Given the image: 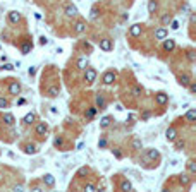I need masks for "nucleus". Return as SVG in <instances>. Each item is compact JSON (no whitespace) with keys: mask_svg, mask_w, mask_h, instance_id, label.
Segmentation results:
<instances>
[{"mask_svg":"<svg viewBox=\"0 0 196 192\" xmlns=\"http://www.w3.org/2000/svg\"><path fill=\"white\" fill-rule=\"evenodd\" d=\"M84 81L90 84L95 83L96 81V70L91 69V67H86V69H84Z\"/></svg>","mask_w":196,"mask_h":192,"instance_id":"obj_1","label":"nucleus"},{"mask_svg":"<svg viewBox=\"0 0 196 192\" xmlns=\"http://www.w3.org/2000/svg\"><path fill=\"white\" fill-rule=\"evenodd\" d=\"M100 50H103V52H110L113 48V43H112V39L110 38H103V39H100Z\"/></svg>","mask_w":196,"mask_h":192,"instance_id":"obj_2","label":"nucleus"},{"mask_svg":"<svg viewBox=\"0 0 196 192\" xmlns=\"http://www.w3.org/2000/svg\"><path fill=\"white\" fill-rule=\"evenodd\" d=\"M141 33H143V26L141 24H133L129 29V35L133 36V38H138V36H141Z\"/></svg>","mask_w":196,"mask_h":192,"instance_id":"obj_3","label":"nucleus"},{"mask_svg":"<svg viewBox=\"0 0 196 192\" xmlns=\"http://www.w3.org/2000/svg\"><path fill=\"white\" fill-rule=\"evenodd\" d=\"M115 77H117V76H115V72H105L103 77H102V81H103V84H107V86H109V84H113Z\"/></svg>","mask_w":196,"mask_h":192,"instance_id":"obj_4","label":"nucleus"},{"mask_svg":"<svg viewBox=\"0 0 196 192\" xmlns=\"http://www.w3.org/2000/svg\"><path fill=\"white\" fill-rule=\"evenodd\" d=\"M155 101H157L158 105H167V103H169V94H165V93H157V94H155Z\"/></svg>","mask_w":196,"mask_h":192,"instance_id":"obj_5","label":"nucleus"},{"mask_svg":"<svg viewBox=\"0 0 196 192\" xmlns=\"http://www.w3.org/2000/svg\"><path fill=\"white\" fill-rule=\"evenodd\" d=\"M65 16H67V17H76V16H78V7L72 4L65 5Z\"/></svg>","mask_w":196,"mask_h":192,"instance_id":"obj_6","label":"nucleus"},{"mask_svg":"<svg viewBox=\"0 0 196 192\" xmlns=\"http://www.w3.org/2000/svg\"><path fill=\"white\" fill-rule=\"evenodd\" d=\"M167 35H169L167 28H165V26H162V28H158V29L155 31V39H165V38H167Z\"/></svg>","mask_w":196,"mask_h":192,"instance_id":"obj_7","label":"nucleus"},{"mask_svg":"<svg viewBox=\"0 0 196 192\" xmlns=\"http://www.w3.org/2000/svg\"><path fill=\"white\" fill-rule=\"evenodd\" d=\"M165 137H167V141H169V142H174V141L177 139V131H175L174 127H170V129H167V132H165Z\"/></svg>","mask_w":196,"mask_h":192,"instance_id":"obj_8","label":"nucleus"},{"mask_svg":"<svg viewBox=\"0 0 196 192\" xmlns=\"http://www.w3.org/2000/svg\"><path fill=\"white\" fill-rule=\"evenodd\" d=\"M35 132H36V135H45V134L48 132V125H47L45 122H40L38 125H36Z\"/></svg>","mask_w":196,"mask_h":192,"instance_id":"obj_9","label":"nucleus"},{"mask_svg":"<svg viewBox=\"0 0 196 192\" xmlns=\"http://www.w3.org/2000/svg\"><path fill=\"white\" fill-rule=\"evenodd\" d=\"M19 21H21V14H19L17 10H10L9 12V22L10 24H17Z\"/></svg>","mask_w":196,"mask_h":192,"instance_id":"obj_10","label":"nucleus"},{"mask_svg":"<svg viewBox=\"0 0 196 192\" xmlns=\"http://www.w3.org/2000/svg\"><path fill=\"white\" fill-rule=\"evenodd\" d=\"M84 31H86V24H84L83 21H78L74 24V33L76 35H83Z\"/></svg>","mask_w":196,"mask_h":192,"instance_id":"obj_11","label":"nucleus"},{"mask_svg":"<svg viewBox=\"0 0 196 192\" xmlns=\"http://www.w3.org/2000/svg\"><path fill=\"white\" fill-rule=\"evenodd\" d=\"M144 156L148 158V160H153V161H155V160H158L160 154H158L157 149H146V151H144Z\"/></svg>","mask_w":196,"mask_h":192,"instance_id":"obj_12","label":"nucleus"},{"mask_svg":"<svg viewBox=\"0 0 196 192\" xmlns=\"http://www.w3.org/2000/svg\"><path fill=\"white\" fill-rule=\"evenodd\" d=\"M9 93H10V94L17 96L19 93H21V84H19V83H10L9 84Z\"/></svg>","mask_w":196,"mask_h":192,"instance_id":"obj_13","label":"nucleus"},{"mask_svg":"<svg viewBox=\"0 0 196 192\" xmlns=\"http://www.w3.org/2000/svg\"><path fill=\"white\" fill-rule=\"evenodd\" d=\"M43 183L47 185V187H53L55 185V179H53V175L52 173H47L43 177Z\"/></svg>","mask_w":196,"mask_h":192,"instance_id":"obj_14","label":"nucleus"},{"mask_svg":"<svg viewBox=\"0 0 196 192\" xmlns=\"http://www.w3.org/2000/svg\"><path fill=\"white\" fill-rule=\"evenodd\" d=\"M76 67H78L79 70H84V69L88 67V58H86V57L78 58V62H76Z\"/></svg>","mask_w":196,"mask_h":192,"instance_id":"obj_15","label":"nucleus"},{"mask_svg":"<svg viewBox=\"0 0 196 192\" xmlns=\"http://www.w3.org/2000/svg\"><path fill=\"white\" fill-rule=\"evenodd\" d=\"M175 48V41L174 39H165V43H163V50H165V52H172V50H174Z\"/></svg>","mask_w":196,"mask_h":192,"instance_id":"obj_16","label":"nucleus"},{"mask_svg":"<svg viewBox=\"0 0 196 192\" xmlns=\"http://www.w3.org/2000/svg\"><path fill=\"white\" fill-rule=\"evenodd\" d=\"M177 79H179V84H181V86H184V87L191 83V77H189V74H183V76H179Z\"/></svg>","mask_w":196,"mask_h":192,"instance_id":"obj_17","label":"nucleus"},{"mask_svg":"<svg viewBox=\"0 0 196 192\" xmlns=\"http://www.w3.org/2000/svg\"><path fill=\"white\" fill-rule=\"evenodd\" d=\"M59 91H60V87L59 86H50L48 87V91H47V94L50 96V98H55V96H59Z\"/></svg>","mask_w":196,"mask_h":192,"instance_id":"obj_18","label":"nucleus"},{"mask_svg":"<svg viewBox=\"0 0 196 192\" xmlns=\"http://www.w3.org/2000/svg\"><path fill=\"white\" fill-rule=\"evenodd\" d=\"M119 189H121V190H124V192H129V190H133V183H131L129 180H124V182L119 185Z\"/></svg>","mask_w":196,"mask_h":192,"instance_id":"obj_19","label":"nucleus"},{"mask_svg":"<svg viewBox=\"0 0 196 192\" xmlns=\"http://www.w3.org/2000/svg\"><path fill=\"white\" fill-rule=\"evenodd\" d=\"M194 117H196V110H194V108H189L184 118H186L187 122H194Z\"/></svg>","mask_w":196,"mask_h":192,"instance_id":"obj_20","label":"nucleus"},{"mask_svg":"<svg viewBox=\"0 0 196 192\" xmlns=\"http://www.w3.org/2000/svg\"><path fill=\"white\" fill-rule=\"evenodd\" d=\"M158 9V4H157V0H150L148 2V12L150 14H155Z\"/></svg>","mask_w":196,"mask_h":192,"instance_id":"obj_21","label":"nucleus"},{"mask_svg":"<svg viewBox=\"0 0 196 192\" xmlns=\"http://www.w3.org/2000/svg\"><path fill=\"white\" fill-rule=\"evenodd\" d=\"M4 122L7 124V125H14L16 118H14V115H12V113H4Z\"/></svg>","mask_w":196,"mask_h":192,"instance_id":"obj_22","label":"nucleus"},{"mask_svg":"<svg viewBox=\"0 0 196 192\" xmlns=\"http://www.w3.org/2000/svg\"><path fill=\"white\" fill-rule=\"evenodd\" d=\"M24 153L26 154H35L36 153V146L35 144H26V146H24Z\"/></svg>","mask_w":196,"mask_h":192,"instance_id":"obj_23","label":"nucleus"},{"mask_svg":"<svg viewBox=\"0 0 196 192\" xmlns=\"http://www.w3.org/2000/svg\"><path fill=\"white\" fill-rule=\"evenodd\" d=\"M105 105H107V103H105V98L98 94V96H96V106H98L100 110H103V108H105Z\"/></svg>","mask_w":196,"mask_h":192,"instance_id":"obj_24","label":"nucleus"},{"mask_svg":"<svg viewBox=\"0 0 196 192\" xmlns=\"http://www.w3.org/2000/svg\"><path fill=\"white\" fill-rule=\"evenodd\" d=\"M110 122H112V117H103L100 120V127H102V129H105V127L110 125Z\"/></svg>","mask_w":196,"mask_h":192,"instance_id":"obj_25","label":"nucleus"},{"mask_svg":"<svg viewBox=\"0 0 196 192\" xmlns=\"http://www.w3.org/2000/svg\"><path fill=\"white\" fill-rule=\"evenodd\" d=\"M29 52H31V43H29V41H26V43H22V46H21V53L28 55Z\"/></svg>","mask_w":196,"mask_h":192,"instance_id":"obj_26","label":"nucleus"},{"mask_svg":"<svg viewBox=\"0 0 196 192\" xmlns=\"http://www.w3.org/2000/svg\"><path fill=\"white\" fill-rule=\"evenodd\" d=\"M36 120V115L35 113H28L26 117H24V124H28V125H29V124H33Z\"/></svg>","mask_w":196,"mask_h":192,"instance_id":"obj_27","label":"nucleus"},{"mask_svg":"<svg viewBox=\"0 0 196 192\" xmlns=\"http://www.w3.org/2000/svg\"><path fill=\"white\" fill-rule=\"evenodd\" d=\"M170 21H172V14H165V16H162V24H163V26H169Z\"/></svg>","mask_w":196,"mask_h":192,"instance_id":"obj_28","label":"nucleus"},{"mask_svg":"<svg viewBox=\"0 0 196 192\" xmlns=\"http://www.w3.org/2000/svg\"><path fill=\"white\" fill-rule=\"evenodd\" d=\"M184 148H186V142H184V141H177V139H175V149H177V151H183Z\"/></svg>","mask_w":196,"mask_h":192,"instance_id":"obj_29","label":"nucleus"},{"mask_svg":"<svg viewBox=\"0 0 196 192\" xmlns=\"http://www.w3.org/2000/svg\"><path fill=\"white\" fill-rule=\"evenodd\" d=\"M141 148H143L141 141L140 139H133V149H136V151H138V149H141Z\"/></svg>","mask_w":196,"mask_h":192,"instance_id":"obj_30","label":"nucleus"},{"mask_svg":"<svg viewBox=\"0 0 196 192\" xmlns=\"http://www.w3.org/2000/svg\"><path fill=\"white\" fill-rule=\"evenodd\" d=\"M187 170L191 172V173H196V165H194V161H193V160H189V161H187Z\"/></svg>","mask_w":196,"mask_h":192,"instance_id":"obj_31","label":"nucleus"},{"mask_svg":"<svg viewBox=\"0 0 196 192\" xmlns=\"http://www.w3.org/2000/svg\"><path fill=\"white\" fill-rule=\"evenodd\" d=\"M141 93H143V87H140V86L133 87V94H134V96H141Z\"/></svg>","mask_w":196,"mask_h":192,"instance_id":"obj_32","label":"nucleus"},{"mask_svg":"<svg viewBox=\"0 0 196 192\" xmlns=\"http://www.w3.org/2000/svg\"><path fill=\"white\" fill-rule=\"evenodd\" d=\"M84 190H88V192H95V190H96V185H93V183H86V185H84Z\"/></svg>","mask_w":196,"mask_h":192,"instance_id":"obj_33","label":"nucleus"},{"mask_svg":"<svg viewBox=\"0 0 196 192\" xmlns=\"http://www.w3.org/2000/svg\"><path fill=\"white\" fill-rule=\"evenodd\" d=\"M95 113H96V108H90L86 112V118H93V117H95Z\"/></svg>","mask_w":196,"mask_h":192,"instance_id":"obj_34","label":"nucleus"},{"mask_svg":"<svg viewBox=\"0 0 196 192\" xmlns=\"http://www.w3.org/2000/svg\"><path fill=\"white\" fill-rule=\"evenodd\" d=\"M53 144H55V148H60L62 144H64V139H62V137H57V139L53 141Z\"/></svg>","mask_w":196,"mask_h":192,"instance_id":"obj_35","label":"nucleus"},{"mask_svg":"<svg viewBox=\"0 0 196 192\" xmlns=\"http://www.w3.org/2000/svg\"><path fill=\"white\" fill-rule=\"evenodd\" d=\"M181 183H184V185H189V177H187V175H181Z\"/></svg>","mask_w":196,"mask_h":192,"instance_id":"obj_36","label":"nucleus"},{"mask_svg":"<svg viewBox=\"0 0 196 192\" xmlns=\"http://www.w3.org/2000/svg\"><path fill=\"white\" fill-rule=\"evenodd\" d=\"M7 106H9V101L5 98H0V108H7Z\"/></svg>","mask_w":196,"mask_h":192,"instance_id":"obj_37","label":"nucleus"},{"mask_svg":"<svg viewBox=\"0 0 196 192\" xmlns=\"http://www.w3.org/2000/svg\"><path fill=\"white\" fill-rule=\"evenodd\" d=\"M96 17H98V9L93 7V9H91V19H96Z\"/></svg>","mask_w":196,"mask_h":192,"instance_id":"obj_38","label":"nucleus"},{"mask_svg":"<svg viewBox=\"0 0 196 192\" xmlns=\"http://www.w3.org/2000/svg\"><path fill=\"white\" fill-rule=\"evenodd\" d=\"M170 28H172V29H179V22L177 21H170Z\"/></svg>","mask_w":196,"mask_h":192,"instance_id":"obj_39","label":"nucleus"},{"mask_svg":"<svg viewBox=\"0 0 196 192\" xmlns=\"http://www.w3.org/2000/svg\"><path fill=\"white\" fill-rule=\"evenodd\" d=\"M187 58H189L191 62H194V60H196V55H194V52H187Z\"/></svg>","mask_w":196,"mask_h":192,"instance_id":"obj_40","label":"nucleus"},{"mask_svg":"<svg viewBox=\"0 0 196 192\" xmlns=\"http://www.w3.org/2000/svg\"><path fill=\"white\" fill-rule=\"evenodd\" d=\"M187 86H189V93H196V84L194 83H189Z\"/></svg>","mask_w":196,"mask_h":192,"instance_id":"obj_41","label":"nucleus"},{"mask_svg":"<svg viewBox=\"0 0 196 192\" xmlns=\"http://www.w3.org/2000/svg\"><path fill=\"white\" fill-rule=\"evenodd\" d=\"M2 69H5V70H12V69H14V65H12V64H5Z\"/></svg>","mask_w":196,"mask_h":192,"instance_id":"obj_42","label":"nucleus"},{"mask_svg":"<svg viewBox=\"0 0 196 192\" xmlns=\"http://www.w3.org/2000/svg\"><path fill=\"white\" fill-rule=\"evenodd\" d=\"M98 146H100V148H105V146H107V141H105V139H100V141H98Z\"/></svg>","mask_w":196,"mask_h":192,"instance_id":"obj_43","label":"nucleus"},{"mask_svg":"<svg viewBox=\"0 0 196 192\" xmlns=\"http://www.w3.org/2000/svg\"><path fill=\"white\" fill-rule=\"evenodd\" d=\"M113 154H115V158H122V153L119 149H113Z\"/></svg>","mask_w":196,"mask_h":192,"instance_id":"obj_44","label":"nucleus"},{"mask_svg":"<svg viewBox=\"0 0 196 192\" xmlns=\"http://www.w3.org/2000/svg\"><path fill=\"white\" fill-rule=\"evenodd\" d=\"M141 118H143V120H146V118H150V112H143V115H141Z\"/></svg>","mask_w":196,"mask_h":192,"instance_id":"obj_45","label":"nucleus"},{"mask_svg":"<svg viewBox=\"0 0 196 192\" xmlns=\"http://www.w3.org/2000/svg\"><path fill=\"white\" fill-rule=\"evenodd\" d=\"M47 43H48V39L45 38V36L43 38H40V45H47Z\"/></svg>","mask_w":196,"mask_h":192,"instance_id":"obj_46","label":"nucleus"},{"mask_svg":"<svg viewBox=\"0 0 196 192\" xmlns=\"http://www.w3.org/2000/svg\"><path fill=\"white\" fill-rule=\"evenodd\" d=\"M84 173H88V168H81V170L78 172V175H84Z\"/></svg>","mask_w":196,"mask_h":192,"instance_id":"obj_47","label":"nucleus"},{"mask_svg":"<svg viewBox=\"0 0 196 192\" xmlns=\"http://www.w3.org/2000/svg\"><path fill=\"white\" fill-rule=\"evenodd\" d=\"M196 21V16H194V14H191V17H189V22H191V24H193V22H194Z\"/></svg>","mask_w":196,"mask_h":192,"instance_id":"obj_48","label":"nucleus"},{"mask_svg":"<svg viewBox=\"0 0 196 192\" xmlns=\"http://www.w3.org/2000/svg\"><path fill=\"white\" fill-rule=\"evenodd\" d=\"M35 72H36V69H35V67H29V76H33Z\"/></svg>","mask_w":196,"mask_h":192,"instance_id":"obj_49","label":"nucleus"}]
</instances>
